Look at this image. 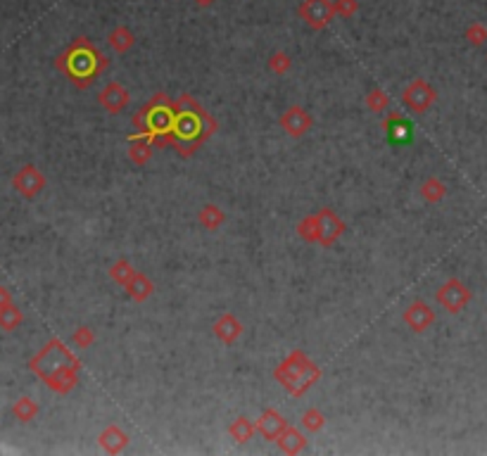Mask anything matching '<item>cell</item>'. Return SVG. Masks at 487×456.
<instances>
[{
    "label": "cell",
    "instance_id": "cell-13",
    "mask_svg": "<svg viewBox=\"0 0 487 456\" xmlns=\"http://www.w3.org/2000/svg\"><path fill=\"white\" fill-rule=\"evenodd\" d=\"M276 445H278V449L283 454H299V452H304V449H307V437L302 435V430L299 428H295V426H288L283 430V433H280V437L276 440Z\"/></svg>",
    "mask_w": 487,
    "mask_h": 456
},
{
    "label": "cell",
    "instance_id": "cell-3",
    "mask_svg": "<svg viewBox=\"0 0 487 456\" xmlns=\"http://www.w3.org/2000/svg\"><path fill=\"white\" fill-rule=\"evenodd\" d=\"M435 100H438V91H435L426 79L409 81L402 91L404 108L409 112H414V115H426V112L435 105Z\"/></svg>",
    "mask_w": 487,
    "mask_h": 456
},
{
    "label": "cell",
    "instance_id": "cell-26",
    "mask_svg": "<svg viewBox=\"0 0 487 456\" xmlns=\"http://www.w3.org/2000/svg\"><path fill=\"white\" fill-rule=\"evenodd\" d=\"M333 10H335V17L352 20L359 10V0H333Z\"/></svg>",
    "mask_w": 487,
    "mask_h": 456
},
{
    "label": "cell",
    "instance_id": "cell-25",
    "mask_svg": "<svg viewBox=\"0 0 487 456\" xmlns=\"http://www.w3.org/2000/svg\"><path fill=\"white\" fill-rule=\"evenodd\" d=\"M297 235L302 238L304 242H311L316 245V226H314V214L304 216L302 221L297 223Z\"/></svg>",
    "mask_w": 487,
    "mask_h": 456
},
{
    "label": "cell",
    "instance_id": "cell-24",
    "mask_svg": "<svg viewBox=\"0 0 487 456\" xmlns=\"http://www.w3.org/2000/svg\"><path fill=\"white\" fill-rule=\"evenodd\" d=\"M464 36H466V41L471 43V46H485V43H487V27H485V24H480V22H473V24H468Z\"/></svg>",
    "mask_w": 487,
    "mask_h": 456
},
{
    "label": "cell",
    "instance_id": "cell-1",
    "mask_svg": "<svg viewBox=\"0 0 487 456\" xmlns=\"http://www.w3.org/2000/svg\"><path fill=\"white\" fill-rule=\"evenodd\" d=\"M323 371L311 361L302 349H295L285 357L280 364L273 368V378L280 387L290 392L292 397H302L321 380Z\"/></svg>",
    "mask_w": 487,
    "mask_h": 456
},
{
    "label": "cell",
    "instance_id": "cell-5",
    "mask_svg": "<svg viewBox=\"0 0 487 456\" xmlns=\"http://www.w3.org/2000/svg\"><path fill=\"white\" fill-rule=\"evenodd\" d=\"M297 15L311 31H323L335 20L333 0H302Z\"/></svg>",
    "mask_w": 487,
    "mask_h": 456
},
{
    "label": "cell",
    "instance_id": "cell-15",
    "mask_svg": "<svg viewBox=\"0 0 487 456\" xmlns=\"http://www.w3.org/2000/svg\"><path fill=\"white\" fill-rule=\"evenodd\" d=\"M108 46L115 50V53L124 55L136 46V34L126 27V24H119V27H115L108 34Z\"/></svg>",
    "mask_w": 487,
    "mask_h": 456
},
{
    "label": "cell",
    "instance_id": "cell-6",
    "mask_svg": "<svg viewBox=\"0 0 487 456\" xmlns=\"http://www.w3.org/2000/svg\"><path fill=\"white\" fill-rule=\"evenodd\" d=\"M402 321H404V326L411 330V333L423 335L426 330H430V328L435 326V321H438V314H435V309L430 307L426 299H414V302H411L409 307L404 309Z\"/></svg>",
    "mask_w": 487,
    "mask_h": 456
},
{
    "label": "cell",
    "instance_id": "cell-20",
    "mask_svg": "<svg viewBox=\"0 0 487 456\" xmlns=\"http://www.w3.org/2000/svg\"><path fill=\"white\" fill-rule=\"evenodd\" d=\"M108 273H110V278L115 280L117 285H122V288H126V285L134 280V276L138 273V268H136L126 257H119L117 261H112L110 268H108Z\"/></svg>",
    "mask_w": 487,
    "mask_h": 456
},
{
    "label": "cell",
    "instance_id": "cell-9",
    "mask_svg": "<svg viewBox=\"0 0 487 456\" xmlns=\"http://www.w3.org/2000/svg\"><path fill=\"white\" fill-rule=\"evenodd\" d=\"M242 333H245V326H242L240 318L235 314H230V311H223V314L212 323V335H214L221 345H228V347L235 345L242 337Z\"/></svg>",
    "mask_w": 487,
    "mask_h": 456
},
{
    "label": "cell",
    "instance_id": "cell-4",
    "mask_svg": "<svg viewBox=\"0 0 487 456\" xmlns=\"http://www.w3.org/2000/svg\"><path fill=\"white\" fill-rule=\"evenodd\" d=\"M314 226H316V245L321 247H333L347 228L345 221L330 207H321L318 211H314Z\"/></svg>",
    "mask_w": 487,
    "mask_h": 456
},
{
    "label": "cell",
    "instance_id": "cell-19",
    "mask_svg": "<svg viewBox=\"0 0 487 456\" xmlns=\"http://www.w3.org/2000/svg\"><path fill=\"white\" fill-rule=\"evenodd\" d=\"M17 185H20V190L24 193V195L31 197V195H36V193H41V188L46 185V181H43V174L39 171V169L27 167V169H22V171H20Z\"/></svg>",
    "mask_w": 487,
    "mask_h": 456
},
{
    "label": "cell",
    "instance_id": "cell-7",
    "mask_svg": "<svg viewBox=\"0 0 487 456\" xmlns=\"http://www.w3.org/2000/svg\"><path fill=\"white\" fill-rule=\"evenodd\" d=\"M278 124L290 138H304V136L314 129V117H311V112L304 110L302 105H290V108L280 115Z\"/></svg>",
    "mask_w": 487,
    "mask_h": 456
},
{
    "label": "cell",
    "instance_id": "cell-22",
    "mask_svg": "<svg viewBox=\"0 0 487 456\" xmlns=\"http://www.w3.org/2000/svg\"><path fill=\"white\" fill-rule=\"evenodd\" d=\"M268 72L276 74V77H285V74H290L292 70V58L288 53H283V50H276V53H271V58H268Z\"/></svg>",
    "mask_w": 487,
    "mask_h": 456
},
{
    "label": "cell",
    "instance_id": "cell-27",
    "mask_svg": "<svg viewBox=\"0 0 487 456\" xmlns=\"http://www.w3.org/2000/svg\"><path fill=\"white\" fill-rule=\"evenodd\" d=\"M74 342H77V347H91L93 342H96V333H93L91 328L81 326L77 333H74Z\"/></svg>",
    "mask_w": 487,
    "mask_h": 456
},
{
    "label": "cell",
    "instance_id": "cell-16",
    "mask_svg": "<svg viewBox=\"0 0 487 456\" xmlns=\"http://www.w3.org/2000/svg\"><path fill=\"white\" fill-rule=\"evenodd\" d=\"M228 435H230V440H233V442L245 445V442H249L254 435H257V423L249 421L247 416H238V418H233V421L228 423Z\"/></svg>",
    "mask_w": 487,
    "mask_h": 456
},
{
    "label": "cell",
    "instance_id": "cell-21",
    "mask_svg": "<svg viewBox=\"0 0 487 456\" xmlns=\"http://www.w3.org/2000/svg\"><path fill=\"white\" fill-rule=\"evenodd\" d=\"M390 105H392V98L388 96V91H383V89H373V91H368V96H366V108L371 115H383V112H388L390 110Z\"/></svg>",
    "mask_w": 487,
    "mask_h": 456
},
{
    "label": "cell",
    "instance_id": "cell-14",
    "mask_svg": "<svg viewBox=\"0 0 487 456\" xmlns=\"http://www.w3.org/2000/svg\"><path fill=\"white\" fill-rule=\"evenodd\" d=\"M124 292H126V295L134 299V302L143 304V302H148V299L155 295V283L145 276V273L138 271L134 276V280H131L126 288H124Z\"/></svg>",
    "mask_w": 487,
    "mask_h": 456
},
{
    "label": "cell",
    "instance_id": "cell-18",
    "mask_svg": "<svg viewBox=\"0 0 487 456\" xmlns=\"http://www.w3.org/2000/svg\"><path fill=\"white\" fill-rule=\"evenodd\" d=\"M418 195H421L423 202H428V204H438V202H442V200L447 197V185H445V181L438 178V176H428V178L421 183V188H418Z\"/></svg>",
    "mask_w": 487,
    "mask_h": 456
},
{
    "label": "cell",
    "instance_id": "cell-17",
    "mask_svg": "<svg viewBox=\"0 0 487 456\" xmlns=\"http://www.w3.org/2000/svg\"><path fill=\"white\" fill-rule=\"evenodd\" d=\"M150 159H152V143L148 136H136L129 143V162L136 167H145Z\"/></svg>",
    "mask_w": 487,
    "mask_h": 456
},
{
    "label": "cell",
    "instance_id": "cell-11",
    "mask_svg": "<svg viewBox=\"0 0 487 456\" xmlns=\"http://www.w3.org/2000/svg\"><path fill=\"white\" fill-rule=\"evenodd\" d=\"M131 437L129 433L124 430L122 426H117V423H110V426H105L103 430H100L98 435V447L103 449L105 454H122L124 449L129 447Z\"/></svg>",
    "mask_w": 487,
    "mask_h": 456
},
{
    "label": "cell",
    "instance_id": "cell-8",
    "mask_svg": "<svg viewBox=\"0 0 487 456\" xmlns=\"http://www.w3.org/2000/svg\"><path fill=\"white\" fill-rule=\"evenodd\" d=\"M98 103L103 105V110L108 112V115L117 117L129 108L131 93L124 89L119 81H110V84H105L103 91L98 93Z\"/></svg>",
    "mask_w": 487,
    "mask_h": 456
},
{
    "label": "cell",
    "instance_id": "cell-23",
    "mask_svg": "<svg viewBox=\"0 0 487 456\" xmlns=\"http://www.w3.org/2000/svg\"><path fill=\"white\" fill-rule=\"evenodd\" d=\"M299 421H302V428L307 430V433H321L323 426H326V416H323L321 409H316V407L304 411Z\"/></svg>",
    "mask_w": 487,
    "mask_h": 456
},
{
    "label": "cell",
    "instance_id": "cell-10",
    "mask_svg": "<svg viewBox=\"0 0 487 456\" xmlns=\"http://www.w3.org/2000/svg\"><path fill=\"white\" fill-rule=\"evenodd\" d=\"M254 423H257V435L264 437L266 442H276L278 437H280V433H283V430L290 426L288 418H285L278 409H273V407H268V409L261 411L259 418Z\"/></svg>",
    "mask_w": 487,
    "mask_h": 456
},
{
    "label": "cell",
    "instance_id": "cell-2",
    "mask_svg": "<svg viewBox=\"0 0 487 456\" xmlns=\"http://www.w3.org/2000/svg\"><path fill=\"white\" fill-rule=\"evenodd\" d=\"M473 299L471 288L461 278H447L435 292V302L440 304L447 314H461Z\"/></svg>",
    "mask_w": 487,
    "mask_h": 456
},
{
    "label": "cell",
    "instance_id": "cell-12",
    "mask_svg": "<svg viewBox=\"0 0 487 456\" xmlns=\"http://www.w3.org/2000/svg\"><path fill=\"white\" fill-rule=\"evenodd\" d=\"M197 223L202 226L204 230H212V233H216L223 223H226V211H223L219 204L214 202H207L202 204L197 211Z\"/></svg>",
    "mask_w": 487,
    "mask_h": 456
},
{
    "label": "cell",
    "instance_id": "cell-28",
    "mask_svg": "<svg viewBox=\"0 0 487 456\" xmlns=\"http://www.w3.org/2000/svg\"><path fill=\"white\" fill-rule=\"evenodd\" d=\"M193 3H195L197 5V8H212V5H214L216 3V0H193Z\"/></svg>",
    "mask_w": 487,
    "mask_h": 456
}]
</instances>
